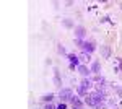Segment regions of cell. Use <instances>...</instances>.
Masks as SVG:
<instances>
[{
	"label": "cell",
	"mask_w": 122,
	"mask_h": 109,
	"mask_svg": "<svg viewBox=\"0 0 122 109\" xmlns=\"http://www.w3.org/2000/svg\"><path fill=\"white\" fill-rule=\"evenodd\" d=\"M90 96H91V99H93L94 108H96L98 104H104V103H106V94H103V93L93 91V93H90Z\"/></svg>",
	"instance_id": "1"
},
{
	"label": "cell",
	"mask_w": 122,
	"mask_h": 109,
	"mask_svg": "<svg viewBox=\"0 0 122 109\" xmlns=\"http://www.w3.org/2000/svg\"><path fill=\"white\" fill-rule=\"evenodd\" d=\"M80 47L83 49V52H86V54H90V55L93 54V52H94V49H96V46H94L93 41H83Z\"/></svg>",
	"instance_id": "2"
},
{
	"label": "cell",
	"mask_w": 122,
	"mask_h": 109,
	"mask_svg": "<svg viewBox=\"0 0 122 109\" xmlns=\"http://www.w3.org/2000/svg\"><path fill=\"white\" fill-rule=\"evenodd\" d=\"M59 98H60L62 103H65V101H70L73 98V93H72V90H68V88H64V90H60V93H59Z\"/></svg>",
	"instance_id": "3"
},
{
	"label": "cell",
	"mask_w": 122,
	"mask_h": 109,
	"mask_svg": "<svg viewBox=\"0 0 122 109\" xmlns=\"http://www.w3.org/2000/svg\"><path fill=\"white\" fill-rule=\"evenodd\" d=\"M67 57H68V62L72 67H80V57L76 54H68Z\"/></svg>",
	"instance_id": "4"
},
{
	"label": "cell",
	"mask_w": 122,
	"mask_h": 109,
	"mask_svg": "<svg viewBox=\"0 0 122 109\" xmlns=\"http://www.w3.org/2000/svg\"><path fill=\"white\" fill-rule=\"evenodd\" d=\"M85 34H86V29H85L83 26H76L75 28V37L78 39V41H83Z\"/></svg>",
	"instance_id": "5"
},
{
	"label": "cell",
	"mask_w": 122,
	"mask_h": 109,
	"mask_svg": "<svg viewBox=\"0 0 122 109\" xmlns=\"http://www.w3.org/2000/svg\"><path fill=\"white\" fill-rule=\"evenodd\" d=\"M78 68V73L81 75V77H85V78H90V73H91V70L86 67V65H80V67H76Z\"/></svg>",
	"instance_id": "6"
},
{
	"label": "cell",
	"mask_w": 122,
	"mask_h": 109,
	"mask_svg": "<svg viewBox=\"0 0 122 109\" xmlns=\"http://www.w3.org/2000/svg\"><path fill=\"white\" fill-rule=\"evenodd\" d=\"M101 55H103V59H109L111 57V47L109 46H101Z\"/></svg>",
	"instance_id": "7"
},
{
	"label": "cell",
	"mask_w": 122,
	"mask_h": 109,
	"mask_svg": "<svg viewBox=\"0 0 122 109\" xmlns=\"http://www.w3.org/2000/svg\"><path fill=\"white\" fill-rule=\"evenodd\" d=\"M70 103H72V106H73V109H83V103L78 99L76 96H73L72 99H70Z\"/></svg>",
	"instance_id": "8"
},
{
	"label": "cell",
	"mask_w": 122,
	"mask_h": 109,
	"mask_svg": "<svg viewBox=\"0 0 122 109\" xmlns=\"http://www.w3.org/2000/svg\"><path fill=\"white\" fill-rule=\"evenodd\" d=\"M80 85H81V86H83V88H85V91L88 93V90H90V88L93 86V82H91L90 78H83V82L80 83Z\"/></svg>",
	"instance_id": "9"
},
{
	"label": "cell",
	"mask_w": 122,
	"mask_h": 109,
	"mask_svg": "<svg viewBox=\"0 0 122 109\" xmlns=\"http://www.w3.org/2000/svg\"><path fill=\"white\" fill-rule=\"evenodd\" d=\"M99 68H101V65H99V62H98V60H96V62H93V64H91V67H90L91 73H96V75L99 73Z\"/></svg>",
	"instance_id": "10"
},
{
	"label": "cell",
	"mask_w": 122,
	"mask_h": 109,
	"mask_svg": "<svg viewBox=\"0 0 122 109\" xmlns=\"http://www.w3.org/2000/svg\"><path fill=\"white\" fill-rule=\"evenodd\" d=\"M78 57H80V60H81V62H90V59H91V55L86 54V52H81Z\"/></svg>",
	"instance_id": "11"
},
{
	"label": "cell",
	"mask_w": 122,
	"mask_h": 109,
	"mask_svg": "<svg viewBox=\"0 0 122 109\" xmlns=\"http://www.w3.org/2000/svg\"><path fill=\"white\" fill-rule=\"evenodd\" d=\"M76 91H78V94H81V96H86V94H88V93L85 91V88L81 86V85H78V86H76Z\"/></svg>",
	"instance_id": "12"
},
{
	"label": "cell",
	"mask_w": 122,
	"mask_h": 109,
	"mask_svg": "<svg viewBox=\"0 0 122 109\" xmlns=\"http://www.w3.org/2000/svg\"><path fill=\"white\" fill-rule=\"evenodd\" d=\"M85 104H88V106H94L93 99H91V96H90V94H86V96H85Z\"/></svg>",
	"instance_id": "13"
},
{
	"label": "cell",
	"mask_w": 122,
	"mask_h": 109,
	"mask_svg": "<svg viewBox=\"0 0 122 109\" xmlns=\"http://www.w3.org/2000/svg\"><path fill=\"white\" fill-rule=\"evenodd\" d=\"M42 99L46 101V103H51V101L54 99V94H52V93H49V94H46V96H44Z\"/></svg>",
	"instance_id": "14"
},
{
	"label": "cell",
	"mask_w": 122,
	"mask_h": 109,
	"mask_svg": "<svg viewBox=\"0 0 122 109\" xmlns=\"http://www.w3.org/2000/svg\"><path fill=\"white\" fill-rule=\"evenodd\" d=\"M57 51H59V54H65V47L62 44H59V47H57Z\"/></svg>",
	"instance_id": "15"
},
{
	"label": "cell",
	"mask_w": 122,
	"mask_h": 109,
	"mask_svg": "<svg viewBox=\"0 0 122 109\" xmlns=\"http://www.w3.org/2000/svg\"><path fill=\"white\" fill-rule=\"evenodd\" d=\"M44 109H57V108H56V106H52L51 103H47L46 106H44Z\"/></svg>",
	"instance_id": "16"
},
{
	"label": "cell",
	"mask_w": 122,
	"mask_h": 109,
	"mask_svg": "<svg viewBox=\"0 0 122 109\" xmlns=\"http://www.w3.org/2000/svg\"><path fill=\"white\" fill-rule=\"evenodd\" d=\"M57 109H67V104L65 103H60V104L57 106Z\"/></svg>",
	"instance_id": "17"
},
{
	"label": "cell",
	"mask_w": 122,
	"mask_h": 109,
	"mask_svg": "<svg viewBox=\"0 0 122 109\" xmlns=\"http://www.w3.org/2000/svg\"><path fill=\"white\" fill-rule=\"evenodd\" d=\"M64 25H65V26H72V21H68V20H65V21H64Z\"/></svg>",
	"instance_id": "18"
},
{
	"label": "cell",
	"mask_w": 122,
	"mask_h": 109,
	"mask_svg": "<svg viewBox=\"0 0 122 109\" xmlns=\"http://www.w3.org/2000/svg\"><path fill=\"white\" fill-rule=\"evenodd\" d=\"M96 109H106V106H104V104H98V106H96Z\"/></svg>",
	"instance_id": "19"
}]
</instances>
